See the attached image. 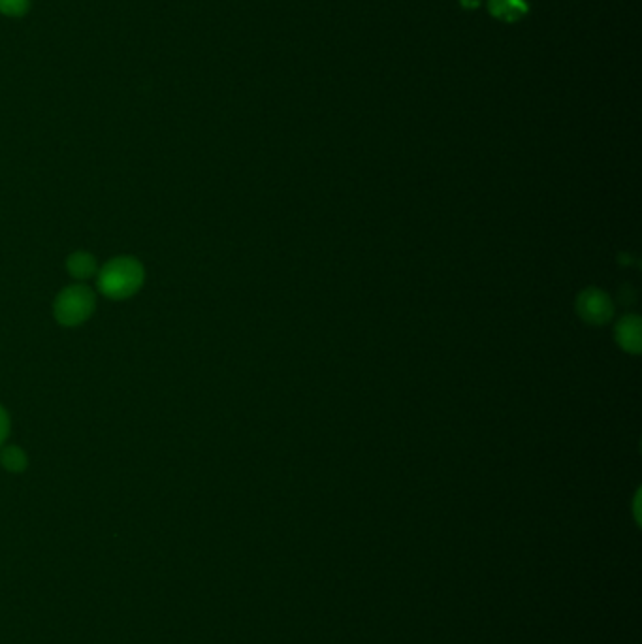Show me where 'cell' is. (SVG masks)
I'll list each match as a JSON object with an SVG mask.
<instances>
[{
  "label": "cell",
  "instance_id": "1",
  "mask_svg": "<svg viewBox=\"0 0 642 644\" xmlns=\"http://www.w3.org/2000/svg\"><path fill=\"white\" fill-rule=\"evenodd\" d=\"M97 275L98 290L112 300H127L134 296L145 281L142 262L132 257L112 258Z\"/></svg>",
  "mask_w": 642,
  "mask_h": 644
},
{
  "label": "cell",
  "instance_id": "2",
  "mask_svg": "<svg viewBox=\"0 0 642 644\" xmlns=\"http://www.w3.org/2000/svg\"><path fill=\"white\" fill-rule=\"evenodd\" d=\"M97 306L95 292L87 285H70L61 290L55 298L53 313L63 326H80L87 321Z\"/></svg>",
  "mask_w": 642,
  "mask_h": 644
},
{
  "label": "cell",
  "instance_id": "3",
  "mask_svg": "<svg viewBox=\"0 0 642 644\" xmlns=\"http://www.w3.org/2000/svg\"><path fill=\"white\" fill-rule=\"evenodd\" d=\"M577 311L580 319L588 324H605L610 321L614 306L607 292L601 289H586L578 294Z\"/></svg>",
  "mask_w": 642,
  "mask_h": 644
},
{
  "label": "cell",
  "instance_id": "4",
  "mask_svg": "<svg viewBox=\"0 0 642 644\" xmlns=\"http://www.w3.org/2000/svg\"><path fill=\"white\" fill-rule=\"evenodd\" d=\"M616 343L631 355H639L642 345L641 319L635 315H627L620 319L614 328Z\"/></svg>",
  "mask_w": 642,
  "mask_h": 644
},
{
  "label": "cell",
  "instance_id": "5",
  "mask_svg": "<svg viewBox=\"0 0 642 644\" xmlns=\"http://www.w3.org/2000/svg\"><path fill=\"white\" fill-rule=\"evenodd\" d=\"M66 270L78 281H87L98 274L97 258L87 251H74L66 260Z\"/></svg>",
  "mask_w": 642,
  "mask_h": 644
},
{
  "label": "cell",
  "instance_id": "6",
  "mask_svg": "<svg viewBox=\"0 0 642 644\" xmlns=\"http://www.w3.org/2000/svg\"><path fill=\"white\" fill-rule=\"evenodd\" d=\"M492 16L503 21H516L528 14L526 0H490Z\"/></svg>",
  "mask_w": 642,
  "mask_h": 644
},
{
  "label": "cell",
  "instance_id": "7",
  "mask_svg": "<svg viewBox=\"0 0 642 644\" xmlns=\"http://www.w3.org/2000/svg\"><path fill=\"white\" fill-rule=\"evenodd\" d=\"M0 464L12 473H21L27 467V454L17 445L2 447L0 452Z\"/></svg>",
  "mask_w": 642,
  "mask_h": 644
},
{
  "label": "cell",
  "instance_id": "8",
  "mask_svg": "<svg viewBox=\"0 0 642 644\" xmlns=\"http://www.w3.org/2000/svg\"><path fill=\"white\" fill-rule=\"evenodd\" d=\"M29 8H31V0H0V14L4 16H25Z\"/></svg>",
  "mask_w": 642,
  "mask_h": 644
},
{
  "label": "cell",
  "instance_id": "9",
  "mask_svg": "<svg viewBox=\"0 0 642 644\" xmlns=\"http://www.w3.org/2000/svg\"><path fill=\"white\" fill-rule=\"evenodd\" d=\"M10 428H12L10 415H8V411L0 405V447L6 443V439H8V435H10Z\"/></svg>",
  "mask_w": 642,
  "mask_h": 644
},
{
  "label": "cell",
  "instance_id": "10",
  "mask_svg": "<svg viewBox=\"0 0 642 644\" xmlns=\"http://www.w3.org/2000/svg\"><path fill=\"white\" fill-rule=\"evenodd\" d=\"M462 4L467 8H475V6H479V0H462Z\"/></svg>",
  "mask_w": 642,
  "mask_h": 644
}]
</instances>
